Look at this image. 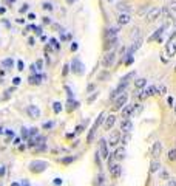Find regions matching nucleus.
I'll return each mask as SVG.
<instances>
[{
  "label": "nucleus",
  "instance_id": "bb28decb",
  "mask_svg": "<svg viewBox=\"0 0 176 186\" xmlns=\"http://www.w3.org/2000/svg\"><path fill=\"white\" fill-rule=\"evenodd\" d=\"M42 8L45 11H54V6H53L51 2H42Z\"/></svg>",
  "mask_w": 176,
  "mask_h": 186
},
{
  "label": "nucleus",
  "instance_id": "1a4fd4ad",
  "mask_svg": "<svg viewBox=\"0 0 176 186\" xmlns=\"http://www.w3.org/2000/svg\"><path fill=\"white\" fill-rule=\"evenodd\" d=\"M130 20H132V17L128 12H121L118 17V25H127V23H130Z\"/></svg>",
  "mask_w": 176,
  "mask_h": 186
},
{
  "label": "nucleus",
  "instance_id": "39448f33",
  "mask_svg": "<svg viewBox=\"0 0 176 186\" xmlns=\"http://www.w3.org/2000/svg\"><path fill=\"white\" fill-rule=\"evenodd\" d=\"M161 12H162V9H161V8H151V9L148 11V14L145 16L147 22H155V20H158V19H159V16H161Z\"/></svg>",
  "mask_w": 176,
  "mask_h": 186
},
{
  "label": "nucleus",
  "instance_id": "49530a36",
  "mask_svg": "<svg viewBox=\"0 0 176 186\" xmlns=\"http://www.w3.org/2000/svg\"><path fill=\"white\" fill-rule=\"evenodd\" d=\"M68 71H70V67H68V64H67V65H65V67H63V71H62V75H63V76H65V75H67V73H68Z\"/></svg>",
  "mask_w": 176,
  "mask_h": 186
},
{
  "label": "nucleus",
  "instance_id": "473e14b6",
  "mask_svg": "<svg viewBox=\"0 0 176 186\" xmlns=\"http://www.w3.org/2000/svg\"><path fill=\"white\" fill-rule=\"evenodd\" d=\"M141 109H142V105H139V104H136V105H133V112H132V115L133 116H136L139 112H141Z\"/></svg>",
  "mask_w": 176,
  "mask_h": 186
},
{
  "label": "nucleus",
  "instance_id": "ddd939ff",
  "mask_svg": "<svg viewBox=\"0 0 176 186\" xmlns=\"http://www.w3.org/2000/svg\"><path fill=\"white\" fill-rule=\"evenodd\" d=\"M28 115H30L31 118H40V110H39V107L30 105V107H28Z\"/></svg>",
  "mask_w": 176,
  "mask_h": 186
},
{
  "label": "nucleus",
  "instance_id": "9d476101",
  "mask_svg": "<svg viewBox=\"0 0 176 186\" xmlns=\"http://www.w3.org/2000/svg\"><path fill=\"white\" fill-rule=\"evenodd\" d=\"M161 150H162V144H161V141H156V143L153 144V147H151V155H153V158H158V157L161 155Z\"/></svg>",
  "mask_w": 176,
  "mask_h": 186
},
{
  "label": "nucleus",
  "instance_id": "6ab92c4d",
  "mask_svg": "<svg viewBox=\"0 0 176 186\" xmlns=\"http://www.w3.org/2000/svg\"><path fill=\"white\" fill-rule=\"evenodd\" d=\"M165 28H167V25H164V27H161V28H159V30H158L156 33H153V34H151V36L148 37V41L151 42V41H155V39H159V36H161V34L164 33V30H165Z\"/></svg>",
  "mask_w": 176,
  "mask_h": 186
},
{
  "label": "nucleus",
  "instance_id": "3c124183",
  "mask_svg": "<svg viewBox=\"0 0 176 186\" xmlns=\"http://www.w3.org/2000/svg\"><path fill=\"white\" fill-rule=\"evenodd\" d=\"M77 42H73V45H71V51H76V50H77Z\"/></svg>",
  "mask_w": 176,
  "mask_h": 186
},
{
  "label": "nucleus",
  "instance_id": "4be33fe9",
  "mask_svg": "<svg viewBox=\"0 0 176 186\" xmlns=\"http://www.w3.org/2000/svg\"><path fill=\"white\" fill-rule=\"evenodd\" d=\"M118 9H119L121 12H128V14H130L132 6H128L127 3H119V5H118Z\"/></svg>",
  "mask_w": 176,
  "mask_h": 186
},
{
  "label": "nucleus",
  "instance_id": "f704fd0d",
  "mask_svg": "<svg viewBox=\"0 0 176 186\" xmlns=\"http://www.w3.org/2000/svg\"><path fill=\"white\" fill-rule=\"evenodd\" d=\"M102 179H104V175H102V174H99V175H97V179H96V182H94V185L100 186V185H102Z\"/></svg>",
  "mask_w": 176,
  "mask_h": 186
},
{
  "label": "nucleus",
  "instance_id": "4468645a",
  "mask_svg": "<svg viewBox=\"0 0 176 186\" xmlns=\"http://www.w3.org/2000/svg\"><path fill=\"white\" fill-rule=\"evenodd\" d=\"M121 141V134L119 132H113L111 134V137H110V140L107 141L108 144H111V146H118V143Z\"/></svg>",
  "mask_w": 176,
  "mask_h": 186
},
{
  "label": "nucleus",
  "instance_id": "c9c22d12",
  "mask_svg": "<svg viewBox=\"0 0 176 186\" xmlns=\"http://www.w3.org/2000/svg\"><path fill=\"white\" fill-rule=\"evenodd\" d=\"M56 126V123L54 121H49V123H45L44 124V129H51V127H54Z\"/></svg>",
  "mask_w": 176,
  "mask_h": 186
},
{
  "label": "nucleus",
  "instance_id": "6e6552de",
  "mask_svg": "<svg viewBox=\"0 0 176 186\" xmlns=\"http://www.w3.org/2000/svg\"><path fill=\"white\" fill-rule=\"evenodd\" d=\"M73 71L77 73V75H84L85 73V67L82 62H79V59H74L73 61Z\"/></svg>",
  "mask_w": 176,
  "mask_h": 186
},
{
  "label": "nucleus",
  "instance_id": "6e6d98bb",
  "mask_svg": "<svg viewBox=\"0 0 176 186\" xmlns=\"http://www.w3.org/2000/svg\"><path fill=\"white\" fill-rule=\"evenodd\" d=\"M54 185H62V180H60V179H56V180H54Z\"/></svg>",
  "mask_w": 176,
  "mask_h": 186
},
{
  "label": "nucleus",
  "instance_id": "72a5a7b5",
  "mask_svg": "<svg viewBox=\"0 0 176 186\" xmlns=\"http://www.w3.org/2000/svg\"><path fill=\"white\" fill-rule=\"evenodd\" d=\"M158 95H167V87H165V86L158 87Z\"/></svg>",
  "mask_w": 176,
  "mask_h": 186
},
{
  "label": "nucleus",
  "instance_id": "0eeeda50",
  "mask_svg": "<svg viewBox=\"0 0 176 186\" xmlns=\"http://www.w3.org/2000/svg\"><path fill=\"white\" fill-rule=\"evenodd\" d=\"M119 44V41H118V37H111V39H105V42H104V50L105 51H110V50H113L114 46Z\"/></svg>",
  "mask_w": 176,
  "mask_h": 186
},
{
  "label": "nucleus",
  "instance_id": "ea45409f",
  "mask_svg": "<svg viewBox=\"0 0 176 186\" xmlns=\"http://www.w3.org/2000/svg\"><path fill=\"white\" fill-rule=\"evenodd\" d=\"M20 82H22V79H20L19 76H16V78L12 79V84H14V86H20Z\"/></svg>",
  "mask_w": 176,
  "mask_h": 186
},
{
  "label": "nucleus",
  "instance_id": "aec40b11",
  "mask_svg": "<svg viewBox=\"0 0 176 186\" xmlns=\"http://www.w3.org/2000/svg\"><path fill=\"white\" fill-rule=\"evenodd\" d=\"M132 112H133V105L132 104H130V105L125 104V107L122 109V116H124V118H128V116H132Z\"/></svg>",
  "mask_w": 176,
  "mask_h": 186
},
{
  "label": "nucleus",
  "instance_id": "c756f323",
  "mask_svg": "<svg viewBox=\"0 0 176 186\" xmlns=\"http://www.w3.org/2000/svg\"><path fill=\"white\" fill-rule=\"evenodd\" d=\"M49 45L53 46V48H56V50H59V48H60L59 41H57V39H54V37H51V39H49Z\"/></svg>",
  "mask_w": 176,
  "mask_h": 186
},
{
  "label": "nucleus",
  "instance_id": "2eb2a0df",
  "mask_svg": "<svg viewBox=\"0 0 176 186\" xmlns=\"http://www.w3.org/2000/svg\"><path fill=\"white\" fill-rule=\"evenodd\" d=\"M118 33H119V28H118V27L108 28V30H107V33H105V39H111V37H118Z\"/></svg>",
  "mask_w": 176,
  "mask_h": 186
},
{
  "label": "nucleus",
  "instance_id": "603ef678",
  "mask_svg": "<svg viewBox=\"0 0 176 186\" xmlns=\"http://www.w3.org/2000/svg\"><path fill=\"white\" fill-rule=\"evenodd\" d=\"M3 132H5L6 135H9V137H12V135H14V132H12V130H9V129H8V130H3Z\"/></svg>",
  "mask_w": 176,
  "mask_h": 186
},
{
  "label": "nucleus",
  "instance_id": "864d4df0",
  "mask_svg": "<svg viewBox=\"0 0 176 186\" xmlns=\"http://www.w3.org/2000/svg\"><path fill=\"white\" fill-rule=\"evenodd\" d=\"M5 171H6V169H5V166H0V177H2V175H5Z\"/></svg>",
  "mask_w": 176,
  "mask_h": 186
},
{
  "label": "nucleus",
  "instance_id": "e2e57ef3",
  "mask_svg": "<svg viewBox=\"0 0 176 186\" xmlns=\"http://www.w3.org/2000/svg\"><path fill=\"white\" fill-rule=\"evenodd\" d=\"M67 2H68V3H74L76 0H67Z\"/></svg>",
  "mask_w": 176,
  "mask_h": 186
},
{
  "label": "nucleus",
  "instance_id": "cd10ccee",
  "mask_svg": "<svg viewBox=\"0 0 176 186\" xmlns=\"http://www.w3.org/2000/svg\"><path fill=\"white\" fill-rule=\"evenodd\" d=\"M150 171H151V172H156V171H159V163H158V160H156V158H155V160L151 161Z\"/></svg>",
  "mask_w": 176,
  "mask_h": 186
},
{
  "label": "nucleus",
  "instance_id": "0e129e2a",
  "mask_svg": "<svg viewBox=\"0 0 176 186\" xmlns=\"http://www.w3.org/2000/svg\"><path fill=\"white\" fill-rule=\"evenodd\" d=\"M2 132H3V129H2V127H0V134H2Z\"/></svg>",
  "mask_w": 176,
  "mask_h": 186
},
{
  "label": "nucleus",
  "instance_id": "5701e85b",
  "mask_svg": "<svg viewBox=\"0 0 176 186\" xmlns=\"http://www.w3.org/2000/svg\"><path fill=\"white\" fill-rule=\"evenodd\" d=\"M114 157H116V158H119V160H122V158L125 157V149H124V147H119V149H116V152H114Z\"/></svg>",
  "mask_w": 176,
  "mask_h": 186
},
{
  "label": "nucleus",
  "instance_id": "a878e982",
  "mask_svg": "<svg viewBox=\"0 0 176 186\" xmlns=\"http://www.w3.org/2000/svg\"><path fill=\"white\" fill-rule=\"evenodd\" d=\"M68 110L71 112V110H74V109H77V105H79V102L77 101H74V99H68Z\"/></svg>",
  "mask_w": 176,
  "mask_h": 186
},
{
  "label": "nucleus",
  "instance_id": "f257e3e1",
  "mask_svg": "<svg viewBox=\"0 0 176 186\" xmlns=\"http://www.w3.org/2000/svg\"><path fill=\"white\" fill-rule=\"evenodd\" d=\"M46 168H48V163H46V161H42V160H34V161L30 163V171L34 172V174L44 172Z\"/></svg>",
  "mask_w": 176,
  "mask_h": 186
},
{
  "label": "nucleus",
  "instance_id": "de8ad7c7",
  "mask_svg": "<svg viewBox=\"0 0 176 186\" xmlns=\"http://www.w3.org/2000/svg\"><path fill=\"white\" fill-rule=\"evenodd\" d=\"M94 160H96V163H97V166H100V158H99V152L94 155Z\"/></svg>",
  "mask_w": 176,
  "mask_h": 186
},
{
  "label": "nucleus",
  "instance_id": "58836bf2",
  "mask_svg": "<svg viewBox=\"0 0 176 186\" xmlns=\"http://www.w3.org/2000/svg\"><path fill=\"white\" fill-rule=\"evenodd\" d=\"M42 22H44L45 25H49V23H51V17L45 16V17H42Z\"/></svg>",
  "mask_w": 176,
  "mask_h": 186
},
{
  "label": "nucleus",
  "instance_id": "bf43d9fd",
  "mask_svg": "<svg viewBox=\"0 0 176 186\" xmlns=\"http://www.w3.org/2000/svg\"><path fill=\"white\" fill-rule=\"evenodd\" d=\"M16 22H17V23H25V20H23V19H16Z\"/></svg>",
  "mask_w": 176,
  "mask_h": 186
},
{
  "label": "nucleus",
  "instance_id": "e433bc0d",
  "mask_svg": "<svg viewBox=\"0 0 176 186\" xmlns=\"http://www.w3.org/2000/svg\"><path fill=\"white\" fill-rule=\"evenodd\" d=\"M28 9H30V5H28V3H23V5H22V8H20L19 11H20V12H26Z\"/></svg>",
  "mask_w": 176,
  "mask_h": 186
},
{
  "label": "nucleus",
  "instance_id": "338daca9",
  "mask_svg": "<svg viewBox=\"0 0 176 186\" xmlns=\"http://www.w3.org/2000/svg\"><path fill=\"white\" fill-rule=\"evenodd\" d=\"M175 71H176V67H175Z\"/></svg>",
  "mask_w": 176,
  "mask_h": 186
},
{
  "label": "nucleus",
  "instance_id": "a19ab883",
  "mask_svg": "<svg viewBox=\"0 0 176 186\" xmlns=\"http://www.w3.org/2000/svg\"><path fill=\"white\" fill-rule=\"evenodd\" d=\"M73 161H74V158H73V157H70V158H63V160H62V163H65V164L73 163Z\"/></svg>",
  "mask_w": 176,
  "mask_h": 186
},
{
  "label": "nucleus",
  "instance_id": "7c9ffc66",
  "mask_svg": "<svg viewBox=\"0 0 176 186\" xmlns=\"http://www.w3.org/2000/svg\"><path fill=\"white\" fill-rule=\"evenodd\" d=\"M53 110H54V113H60L62 112V104L60 102H54L53 104Z\"/></svg>",
  "mask_w": 176,
  "mask_h": 186
},
{
  "label": "nucleus",
  "instance_id": "dca6fc26",
  "mask_svg": "<svg viewBox=\"0 0 176 186\" xmlns=\"http://www.w3.org/2000/svg\"><path fill=\"white\" fill-rule=\"evenodd\" d=\"M28 82L30 84H33V86H39L40 82H42V76L40 75H30V78H28Z\"/></svg>",
  "mask_w": 176,
  "mask_h": 186
},
{
  "label": "nucleus",
  "instance_id": "b1692460",
  "mask_svg": "<svg viewBox=\"0 0 176 186\" xmlns=\"http://www.w3.org/2000/svg\"><path fill=\"white\" fill-rule=\"evenodd\" d=\"M169 11H170V14H173V16H176V0H170L169 2Z\"/></svg>",
  "mask_w": 176,
  "mask_h": 186
},
{
  "label": "nucleus",
  "instance_id": "2f4dec72",
  "mask_svg": "<svg viewBox=\"0 0 176 186\" xmlns=\"http://www.w3.org/2000/svg\"><path fill=\"white\" fill-rule=\"evenodd\" d=\"M2 64H3V67H6V68H12V64H14V62H12V59H5Z\"/></svg>",
  "mask_w": 176,
  "mask_h": 186
},
{
  "label": "nucleus",
  "instance_id": "20e7f679",
  "mask_svg": "<svg viewBox=\"0 0 176 186\" xmlns=\"http://www.w3.org/2000/svg\"><path fill=\"white\" fill-rule=\"evenodd\" d=\"M127 99H128V95H127V93H121L119 96H116V98H114V110L122 109V107L127 104Z\"/></svg>",
  "mask_w": 176,
  "mask_h": 186
},
{
  "label": "nucleus",
  "instance_id": "c03bdc74",
  "mask_svg": "<svg viewBox=\"0 0 176 186\" xmlns=\"http://www.w3.org/2000/svg\"><path fill=\"white\" fill-rule=\"evenodd\" d=\"M42 65H44L42 61H37V62H36V68H37V70H42Z\"/></svg>",
  "mask_w": 176,
  "mask_h": 186
},
{
  "label": "nucleus",
  "instance_id": "680f3d73",
  "mask_svg": "<svg viewBox=\"0 0 176 186\" xmlns=\"http://www.w3.org/2000/svg\"><path fill=\"white\" fill-rule=\"evenodd\" d=\"M11 186H20V183H17V182H14V183H11Z\"/></svg>",
  "mask_w": 176,
  "mask_h": 186
},
{
  "label": "nucleus",
  "instance_id": "37998d69",
  "mask_svg": "<svg viewBox=\"0 0 176 186\" xmlns=\"http://www.w3.org/2000/svg\"><path fill=\"white\" fill-rule=\"evenodd\" d=\"M137 96H139V99H145V98H147V93L142 90V92H139V95H137Z\"/></svg>",
  "mask_w": 176,
  "mask_h": 186
},
{
  "label": "nucleus",
  "instance_id": "a18cd8bd",
  "mask_svg": "<svg viewBox=\"0 0 176 186\" xmlns=\"http://www.w3.org/2000/svg\"><path fill=\"white\" fill-rule=\"evenodd\" d=\"M17 68H19V70H25V68H23V62H22V61H17Z\"/></svg>",
  "mask_w": 176,
  "mask_h": 186
},
{
  "label": "nucleus",
  "instance_id": "09e8293b",
  "mask_svg": "<svg viewBox=\"0 0 176 186\" xmlns=\"http://www.w3.org/2000/svg\"><path fill=\"white\" fill-rule=\"evenodd\" d=\"M169 186H176V179H170L169 180Z\"/></svg>",
  "mask_w": 176,
  "mask_h": 186
},
{
  "label": "nucleus",
  "instance_id": "f03ea898",
  "mask_svg": "<svg viewBox=\"0 0 176 186\" xmlns=\"http://www.w3.org/2000/svg\"><path fill=\"white\" fill-rule=\"evenodd\" d=\"M116 51L114 50H110V51H107L105 53V56H104V59H102V65H104V68H110L113 64H114V61H116Z\"/></svg>",
  "mask_w": 176,
  "mask_h": 186
},
{
  "label": "nucleus",
  "instance_id": "8fccbe9b",
  "mask_svg": "<svg viewBox=\"0 0 176 186\" xmlns=\"http://www.w3.org/2000/svg\"><path fill=\"white\" fill-rule=\"evenodd\" d=\"M28 19H30V20H34V19H36V14H34V12H30V14H28Z\"/></svg>",
  "mask_w": 176,
  "mask_h": 186
},
{
  "label": "nucleus",
  "instance_id": "393cba45",
  "mask_svg": "<svg viewBox=\"0 0 176 186\" xmlns=\"http://www.w3.org/2000/svg\"><path fill=\"white\" fill-rule=\"evenodd\" d=\"M145 93H147V96H153V95H158V87H155V86H150L147 90H145Z\"/></svg>",
  "mask_w": 176,
  "mask_h": 186
},
{
  "label": "nucleus",
  "instance_id": "4c0bfd02",
  "mask_svg": "<svg viewBox=\"0 0 176 186\" xmlns=\"http://www.w3.org/2000/svg\"><path fill=\"white\" fill-rule=\"evenodd\" d=\"M28 135H31V137H36V135H37V129H36V127L30 129V130H28Z\"/></svg>",
  "mask_w": 176,
  "mask_h": 186
},
{
  "label": "nucleus",
  "instance_id": "79ce46f5",
  "mask_svg": "<svg viewBox=\"0 0 176 186\" xmlns=\"http://www.w3.org/2000/svg\"><path fill=\"white\" fill-rule=\"evenodd\" d=\"M133 61H134V59H133V56L130 54V56L127 57V61H125V65H130V64H133Z\"/></svg>",
  "mask_w": 176,
  "mask_h": 186
},
{
  "label": "nucleus",
  "instance_id": "052dcab7",
  "mask_svg": "<svg viewBox=\"0 0 176 186\" xmlns=\"http://www.w3.org/2000/svg\"><path fill=\"white\" fill-rule=\"evenodd\" d=\"M5 12H6V8L2 6V8H0V14H5Z\"/></svg>",
  "mask_w": 176,
  "mask_h": 186
},
{
  "label": "nucleus",
  "instance_id": "412c9836",
  "mask_svg": "<svg viewBox=\"0 0 176 186\" xmlns=\"http://www.w3.org/2000/svg\"><path fill=\"white\" fill-rule=\"evenodd\" d=\"M145 86H147V79H144V78H139V79L134 81V87L136 89H144Z\"/></svg>",
  "mask_w": 176,
  "mask_h": 186
},
{
  "label": "nucleus",
  "instance_id": "5fc2aeb1",
  "mask_svg": "<svg viewBox=\"0 0 176 186\" xmlns=\"http://www.w3.org/2000/svg\"><path fill=\"white\" fill-rule=\"evenodd\" d=\"M28 45H34V39H33V37L28 39Z\"/></svg>",
  "mask_w": 176,
  "mask_h": 186
},
{
  "label": "nucleus",
  "instance_id": "a211bd4d",
  "mask_svg": "<svg viewBox=\"0 0 176 186\" xmlns=\"http://www.w3.org/2000/svg\"><path fill=\"white\" fill-rule=\"evenodd\" d=\"M167 54H169L170 57L176 54V42H172V41H170V42L167 44Z\"/></svg>",
  "mask_w": 176,
  "mask_h": 186
},
{
  "label": "nucleus",
  "instance_id": "13d9d810",
  "mask_svg": "<svg viewBox=\"0 0 176 186\" xmlns=\"http://www.w3.org/2000/svg\"><path fill=\"white\" fill-rule=\"evenodd\" d=\"M167 101H169V104H170V105H173V98H172V96H169V99H167Z\"/></svg>",
  "mask_w": 176,
  "mask_h": 186
},
{
  "label": "nucleus",
  "instance_id": "69168bd1",
  "mask_svg": "<svg viewBox=\"0 0 176 186\" xmlns=\"http://www.w3.org/2000/svg\"><path fill=\"white\" fill-rule=\"evenodd\" d=\"M175 113H176V105H175Z\"/></svg>",
  "mask_w": 176,
  "mask_h": 186
},
{
  "label": "nucleus",
  "instance_id": "f3484780",
  "mask_svg": "<svg viewBox=\"0 0 176 186\" xmlns=\"http://www.w3.org/2000/svg\"><path fill=\"white\" fill-rule=\"evenodd\" d=\"M110 171H111V177H113V179H118V177L121 175V166H119V164L110 166Z\"/></svg>",
  "mask_w": 176,
  "mask_h": 186
},
{
  "label": "nucleus",
  "instance_id": "4d7b16f0",
  "mask_svg": "<svg viewBox=\"0 0 176 186\" xmlns=\"http://www.w3.org/2000/svg\"><path fill=\"white\" fill-rule=\"evenodd\" d=\"M20 186H30L28 180H22V185H20Z\"/></svg>",
  "mask_w": 176,
  "mask_h": 186
},
{
  "label": "nucleus",
  "instance_id": "7ed1b4c3",
  "mask_svg": "<svg viewBox=\"0 0 176 186\" xmlns=\"http://www.w3.org/2000/svg\"><path fill=\"white\" fill-rule=\"evenodd\" d=\"M102 120H104V113H100L97 118H96V121H94V124H93V127L90 129V132H88V137H87V143H91L93 141V137H94V134H96V129L102 124Z\"/></svg>",
  "mask_w": 176,
  "mask_h": 186
},
{
  "label": "nucleus",
  "instance_id": "c85d7f7f",
  "mask_svg": "<svg viewBox=\"0 0 176 186\" xmlns=\"http://www.w3.org/2000/svg\"><path fill=\"white\" fill-rule=\"evenodd\" d=\"M167 158H169L170 161H176V149L169 150V154H167Z\"/></svg>",
  "mask_w": 176,
  "mask_h": 186
},
{
  "label": "nucleus",
  "instance_id": "423d86ee",
  "mask_svg": "<svg viewBox=\"0 0 176 186\" xmlns=\"http://www.w3.org/2000/svg\"><path fill=\"white\" fill-rule=\"evenodd\" d=\"M99 155H100L104 160L108 158V146H107V141L104 138L100 140V144H99Z\"/></svg>",
  "mask_w": 176,
  "mask_h": 186
},
{
  "label": "nucleus",
  "instance_id": "f8f14e48",
  "mask_svg": "<svg viewBox=\"0 0 176 186\" xmlns=\"http://www.w3.org/2000/svg\"><path fill=\"white\" fill-rule=\"evenodd\" d=\"M132 127H133V124H132V121H130L128 118H125V120L121 123V130L125 132V134H128V132L132 130Z\"/></svg>",
  "mask_w": 176,
  "mask_h": 186
},
{
  "label": "nucleus",
  "instance_id": "9b49d317",
  "mask_svg": "<svg viewBox=\"0 0 176 186\" xmlns=\"http://www.w3.org/2000/svg\"><path fill=\"white\" fill-rule=\"evenodd\" d=\"M114 123H116V116H114V115L107 116V120H105V123H104V129H105V130H110V129L114 126Z\"/></svg>",
  "mask_w": 176,
  "mask_h": 186
}]
</instances>
